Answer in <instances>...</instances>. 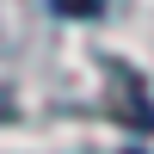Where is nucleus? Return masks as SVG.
Wrapping results in <instances>:
<instances>
[{
  "label": "nucleus",
  "instance_id": "1",
  "mask_svg": "<svg viewBox=\"0 0 154 154\" xmlns=\"http://www.w3.org/2000/svg\"><path fill=\"white\" fill-rule=\"evenodd\" d=\"M56 6H68V12H99V0H56Z\"/></svg>",
  "mask_w": 154,
  "mask_h": 154
},
{
  "label": "nucleus",
  "instance_id": "2",
  "mask_svg": "<svg viewBox=\"0 0 154 154\" xmlns=\"http://www.w3.org/2000/svg\"><path fill=\"white\" fill-rule=\"evenodd\" d=\"M0 117H6V93H0Z\"/></svg>",
  "mask_w": 154,
  "mask_h": 154
}]
</instances>
